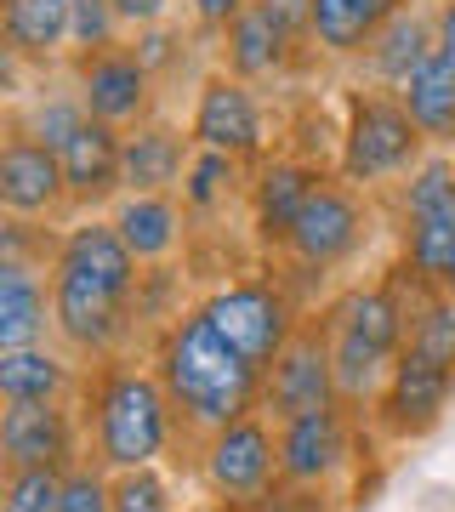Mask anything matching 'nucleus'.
Here are the masks:
<instances>
[{"label": "nucleus", "mask_w": 455, "mask_h": 512, "mask_svg": "<svg viewBox=\"0 0 455 512\" xmlns=\"http://www.w3.org/2000/svg\"><path fill=\"white\" fill-rule=\"evenodd\" d=\"M137 285H143V262L131 256V245L109 217L63 222V239H57L52 256L57 342L80 365H103V359L143 348Z\"/></svg>", "instance_id": "obj_1"}, {"label": "nucleus", "mask_w": 455, "mask_h": 512, "mask_svg": "<svg viewBox=\"0 0 455 512\" xmlns=\"http://www.w3.org/2000/svg\"><path fill=\"white\" fill-rule=\"evenodd\" d=\"M148 365L165 382L188 444L217 433L228 421L262 410V370L222 336L200 308H182L165 330L148 336Z\"/></svg>", "instance_id": "obj_2"}, {"label": "nucleus", "mask_w": 455, "mask_h": 512, "mask_svg": "<svg viewBox=\"0 0 455 512\" xmlns=\"http://www.w3.org/2000/svg\"><path fill=\"white\" fill-rule=\"evenodd\" d=\"M80 421H86V461L103 473H131V467H165V456L188 444L177 421V404L154 376L148 353H120L103 365H86L80 387Z\"/></svg>", "instance_id": "obj_3"}, {"label": "nucleus", "mask_w": 455, "mask_h": 512, "mask_svg": "<svg viewBox=\"0 0 455 512\" xmlns=\"http://www.w3.org/2000/svg\"><path fill=\"white\" fill-rule=\"evenodd\" d=\"M336 103H342V154H336L342 183L382 200L433 154V143L421 137V126L410 120L399 92L370 86V80H347Z\"/></svg>", "instance_id": "obj_4"}, {"label": "nucleus", "mask_w": 455, "mask_h": 512, "mask_svg": "<svg viewBox=\"0 0 455 512\" xmlns=\"http://www.w3.org/2000/svg\"><path fill=\"white\" fill-rule=\"evenodd\" d=\"M370 234H376V194H364V188L342 183L336 171H325L319 188L308 194V205H302V217H296L291 245L279 251L273 268L291 279L296 296L313 308L308 285L325 291L342 268H353L364 256V245H370Z\"/></svg>", "instance_id": "obj_5"}, {"label": "nucleus", "mask_w": 455, "mask_h": 512, "mask_svg": "<svg viewBox=\"0 0 455 512\" xmlns=\"http://www.w3.org/2000/svg\"><path fill=\"white\" fill-rule=\"evenodd\" d=\"M194 308H200L256 370H268L273 359L285 353V342L302 330V319L313 313L273 262H251V268H239V274H222L217 285H205V291L194 296Z\"/></svg>", "instance_id": "obj_6"}, {"label": "nucleus", "mask_w": 455, "mask_h": 512, "mask_svg": "<svg viewBox=\"0 0 455 512\" xmlns=\"http://www.w3.org/2000/svg\"><path fill=\"white\" fill-rule=\"evenodd\" d=\"M211 63L251 86H291L313 74L325 63L313 46V0H251L211 46Z\"/></svg>", "instance_id": "obj_7"}, {"label": "nucleus", "mask_w": 455, "mask_h": 512, "mask_svg": "<svg viewBox=\"0 0 455 512\" xmlns=\"http://www.w3.org/2000/svg\"><path fill=\"white\" fill-rule=\"evenodd\" d=\"M387 217H393V245L399 262L416 279L438 285L455 256V154L433 148L427 160L387 194Z\"/></svg>", "instance_id": "obj_8"}, {"label": "nucleus", "mask_w": 455, "mask_h": 512, "mask_svg": "<svg viewBox=\"0 0 455 512\" xmlns=\"http://www.w3.org/2000/svg\"><path fill=\"white\" fill-rule=\"evenodd\" d=\"M370 439V421L347 404H319L302 416L279 421V484L308 495H336L342 478H353L359 450Z\"/></svg>", "instance_id": "obj_9"}, {"label": "nucleus", "mask_w": 455, "mask_h": 512, "mask_svg": "<svg viewBox=\"0 0 455 512\" xmlns=\"http://www.w3.org/2000/svg\"><path fill=\"white\" fill-rule=\"evenodd\" d=\"M194 473L217 507H256L279 484V421L251 410V416L205 433L194 444Z\"/></svg>", "instance_id": "obj_10"}, {"label": "nucleus", "mask_w": 455, "mask_h": 512, "mask_svg": "<svg viewBox=\"0 0 455 512\" xmlns=\"http://www.w3.org/2000/svg\"><path fill=\"white\" fill-rule=\"evenodd\" d=\"M182 126H188V137L200 148L234 154V160H245V165H262L273 148H279L273 114H268V103H262V86L217 69V63L194 80V103H188V120H182Z\"/></svg>", "instance_id": "obj_11"}, {"label": "nucleus", "mask_w": 455, "mask_h": 512, "mask_svg": "<svg viewBox=\"0 0 455 512\" xmlns=\"http://www.w3.org/2000/svg\"><path fill=\"white\" fill-rule=\"evenodd\" d=\"M450 410H455V370L404 348L364 421H370V439L382 450H410V444L433 439Z\"/></svg>", "instance_id": "obj_12"}, {"label": "nucleus", "mask_w": 455, "mask_h": 512, "mask_svg": "<svg viewBox=\"0 0 455 512\" xmlns=\"http://www.w3.org/2000/svg\"><path fill=\"white\" fill-rule=\"evenodd\" d=\"M325 165L302 160L291 148H273L262 165H251V188H245V245L262 262H279V251L291 245V228L302 217L308 194L319 188Z\"/></svg>", "instance_id": "obj_13"}, {"label": "nucleus", "mask_w": 455, "mask_h": 512, "mask_svg": "<svg viewBox=\"0 0 455 512\" xmlns=\"http://www.w3.org/2000/svg\"><path fill=\"white\" fill-rule=\"evenodd\" d=\"M63 74L74 80V92H80L86 114H97V120H109V126H120V131L143 126V120L160 114L165 86H160V74L131 52V40L126 46H114V52L69 57V69Z\"/></svg>", "instance_id": "obj_14"}, {"label": "nucleus", "mask_w": 455, "mask_h": 512, "mask_svg": "<svg viewBox=\"0 0 455 512\" xmlns=\"http://www.w3.org/2000/svg\"><path fill=\"white\" fill-rule=\"evenodd\" d=\"M319 404H342V393H336V359H330L325 313L313 308L302 319V330L285 342V353L262 370V416L291 421L302 410H319Z\"/></svg>", "instance_id": "obj_15"}, {"label": "nucleus", "mask_w": 455, "mask_h": 512, "mask_svg": "<svg viewBox=\"0 0 455 512\" xmlns=\"http://www.w3.org/2000/svg\"><path fill=\"white\" fill-rule=\"evenodd\" d=\"M0 211L23 222H74L57 148L29 137L18 120H6V143H0Z\"/></svg>", "instance_id": "obj_16"}, {"label": "nucleus", "mask_w": 455, "mask_h": 512, "mask_svg": "<svg viewBox=\"0 0 455 512\" xmlns=\"http://www.w3.org/2000/svg\"><path fill=\"white\" fill-rule=\"evenodd\" d=\"M0 461L6 467H80L86 461L80 399L6 404L0 410Z\"/></svg>", "instance_id": "obj_17"}, {"label": "nucleus", "mask_w": 455, "mask_h": 512, "mask_svg": "<svg viewBox=\"0 0 455 512\" xmlns=\"http://www.w3.org/2000/svg\"><path fill=\"white\" fill-rule=\"evenodd\" d=\"M63 177H69L74 217H109V205L126 194V131L86 114L80 131L57 148Z\"/></svg>", "instance_id": "obj_18"}, {"label": "nucleus", "mask_w": 455, "mask_h": 512, "mask_svg": "<svg viewBox=\"0 0 455 512\" xmlns=\"http://www.w3.org/2000/svg\"><path fill=\"white\" fill-rule=\"evenodd\" d=\"M35 342H57L52 268L0 256V348H35Z\"/></svg>", "instance_id": "obj_19"}, {"label": "nucleus", "mask_w": 455, "mask_h": 512, "mask_svg": "<svg viewBox=\"0 0 455 512\" xmlns=\"http://www.w3.org/2000/svg\"><path fill=\"white\" fill-rule=\"evenodd\" d=\"M109 222L120 228V239L143 268L177 262V251H188V239H194V217L177 194H120L109 205Z\"/></svg>", "instance_id": "obj_20"}, {"label": "nucleus", "mask_w": 455, "mask_h": 512, "mask_svg": "<svg viewBox=\"0 0 455 512\" xmlns=\"http://www.w3.org/2000/svg\"><path fill=\"white\" fill-rule=\"evenodd\" d=\"M433 52H438L433 6H427V0H410V6H399V12L382 23V35L364 46V57L353 63V69H359V80H370V86L404 92V80H410V74H416Z\"/></svg>", "instance_id": "obj_21"}, {"label": "nucleus", "mask_w": 455, "mask_h": 512, "mask_svg": "<svg viewBox=\"0 0 455 512\" xmlns=\"http://www.w3.org/2000/svg\"><path fill=\"white\" fill-rule=\"evenodd\" d=\"M86 365L63 342L35 348H0V404H46V399H80Z\"/></svg>", "instance_id": "obj_22"}, {"label": "nucleus", "mask_w": 455, "mask_h": 512, "mask_svg": "<svg viewBox=\"0 0 455 512\" xmlns=\"http://www.w3.org/2000/svg\"><path fill=\"white\" fill-rule=\"evenodd\" d=\"M0 46L35 74L69 69V0H0Z\"/></svg>", "instance_id": "obj_23"}, {"label": "nucleus", "mask_w": 455, "mask_h": 512, "mask_svg": "<svg viewBox=\"0 0 455 512\" xmlns=\"http://www.w3.org/2000/svg\"><path fill=\"white\" fill-rule=\"evenodd\" d=\"M194 148L200 143L188 137V126L165 120V114L131 126L126 131V194H177Z\"/></svg>", "instance_id": "obj_24"}, {"label": "nucleus", "mask_w": 455, "mask_h": 512, "mask_svg": "<svg viewBox=\"0 0 455 512\" xmlns=\"http://www.w3.org/2000/svg\"><path fill=\"white\" fill-rule=\"evenodd\" d=\"M245 188H251V165L245 160L217 154V148H194V160L182 171L177 200L188 205L194 234H200V228H217L228 211H245Z\"/></svg>", "instance_id": "obj_25"}, {"label": "nucleus", "mask_w": 455, "mask_h": 512, "mask_svg": "<svg viewBox=\"0 0 455 512\" xmlns=\"http://www.w3.org/2000/svg\"><path fill=\"white\" fill-rule=\"evenodd\" d=\"M399 6H410V0H313V46H319V57L353 69Z\"/></svg>", "instance_id": "obj_26"}, {"label": "nucleus", "mask_w": 455, "mask_h": 512, "mask_svg": "<svg viewBox=\"0 0 455 512\" xmlns=\"http://www.w3.org/2000/svg\"><path fill=\"white\" fill-rule=\"evenodd\" d=\"M404 109H410V120L421 126V137L433 148H450L455 154V63H444V57H427L410 80H404Z\"/></svg>", "instance_id": "obj_27"}, {"label": "nucleus", "mask_w": 455, "mask_h": 512, "mask_svg": "<svg viewBox=\"0 0 455 512\" xmlns=\"http://www.w3.org/2000/svg\"><path fill=\"white\" fill-rule=\"evenodd\" d=\"M131 29L120 18V6L114 0H69V46L74 57H91V52H114V46H126Z\"/></svg>", "instance_id": "obj_28"}, {"label": "nucleus", "mask_w": 455, "mask_h": 512, "mask_svg": "<svg viewBox=\"0 0 455 512\" xmlns=\"http://www.w3.org/2000/svg\"><path fill=\"white\" fill-rule=\"evenodd\" d=\"M69 467H6L0 478V512H57Z\"/></svg>", "instance_id": "obj_29"}, {"label": "nucleus", "mask_w": 455, "mask_h": 512, "mask_svg": "<svg viewBox=\"0 0 455 512\" xmlns=\"http://www.w3.org/2000/svg\"><path fill=\"white\" fill-rule=\"evenodd\" d=\"M404 348H416V353H427V359L455 370V302L444 291H427L416 302V319H410V342Z\"/></svg>", "instance_id": "obj_30"}, {"label": "nucleus", "mask_w": 455, "mask_h": 512, "mask_svg": "<svg viewBox=\"0 0 455 512\" xmlns=\"http://www.w3.org/2000/svg\"><path fill=\"white\" fill-rule=\"evenodd\" d=\"M188 46H205V40L194 35L188 23H177V18H171V23H154V29H137V35H131V52H137L148 69L160 74V86H171V80H177Z\"/></svg>", "instance_id": "obj_31"}, {"label": "nucleus", "mask_w": 455, "mask_h": 512, "mask_svg": "<svg viewBox=\"0 0 455 512\" xmlns=\"http://www.w3.org/2000/svg\"><path fill=\"white\" fill-rule=\"evenodd\" d=\"M114 484V512H182L177 484L165 467H131V473H109Z\"/></svg>", "instance_id": "obj_32"}, {"label": "nucleus", "mask_w": 455, "mask_h": 512, "mask_svg": "<svg viewBox=\"0 0 455 512\" xmlns=\"http://www.w3.org/2000/svg\"><path fill=\"white\" fill-rule=\"evenodd\" d=\"M57 512H114V484H109V473H103L97 461H80V467H69Z\"/></svg>", "instance_id": "obj_33"}, {"label": "nucleus", "mask_w": 455, "mask_h": 512, "mask_svg": "<svg viewBox=\"0 0 455 512\" xmlns=\"http://www.w3.org/2000/svg\"><path fill=\"white\" fill-rule=\"evenodd\" d=\"M251 0H182V12H188V29L205 40V46H217L222 35H228V23L245 12Z\"/></svg>", "instance_id": "obj_34"}, {"label": "nucleus", "mask_w": 455, "mask_h": 512, "mask_svg": "<svg viewBox=\"0 0 455 512\" xmlns=\"http://www.w3.org/2000/svg\"><path fill=\"white\" fill-rule=\"evenodd\" d=\"M120 6V18H126V29L137 35V29H154V23H171L177 18V0H114Z\"/></svg>", "instance_id": "obj_35"}, {"label": "nucleus", "mask_w": 455, "mask_h": 512, "mask_svg": "<svg viewBox=\"0 0 455 512\" xmlns=\"http://www.w3.org/2000/svg\"><path fill=\"white\" fill-rule=\"evenodd\" d=\"M433 40H438V57L455 63V0H438L433 6Z\"/></svg>", "instance_id": "obj_36"}, {"label": "nucleus", "mask_w": 455, "mask_h": 512, "mask_svg": "<svg viewBox=\"0 0 455 512\" xmlns=\"http://www.w3.org/2000/svg\"><path fill=\"white\" fill-rule=\"evenodd\" d=\"M438 291H444V296L455 302V256H450V268H444V279H438Z\"/></svg>", "instance_id": "obj_37"}, {"label": "nucleus", "mask_w": 455, "mask_h": 512, "mask_svg": "<svg viewBox=\"0 0 455 512\" xmlns=\"http://www.w3.org/2000/svg\"><path fill=\"white\" fill-rule=\"evenodd\" d=\"M211 512H245V507H217V501H211Z\"/></svg>", "instance_id": "obj_38"}, {"label": "nucleus", "mask_w": 455, "mask_h": 512, "mask_svg": "<svg viewBox=\"0 0 455 512\" xmlns=\"http://www.w3.org/2000/svg\"><path fill=\"white\" fill-rule=\"evenodd\" d=\"M427 6H438V0H427Z\"/></svg>", "instance_id": "obj_39"}]
</instances>
